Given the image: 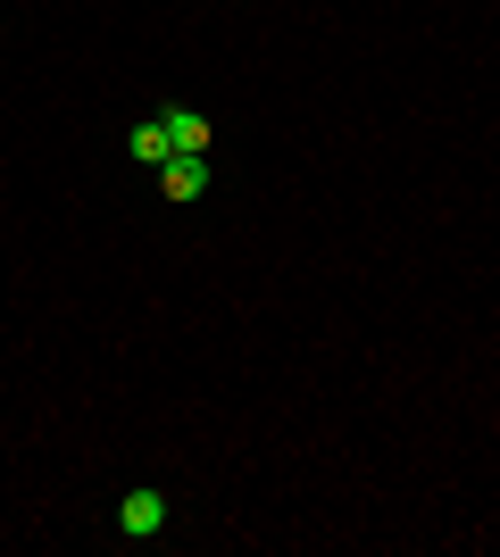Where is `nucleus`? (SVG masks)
I'll use <instances>...</instances> for the list:
<instances>
[{
  "label": "nucleus",
  "mask_w": 500,
  "mask_h": 557,
  "mask_svg": "<svg viewBox=\"0 0 500 557\" xmlns=\"http://www.w3.org/2000/svg\"><path fill=\"white\" fill-rule=\"evenodd\" d=\"M167 516H175V499H167L159 483L125 491V499H118V541H159V533H167Z\"/></svg>",
  "instance_id": "f257e3e1"
},
{
  "label": "nucleus",
  "mask_w": 500,
  "mask_h": 557,
  "mask_svg": "<svg viewBox=\"0 0 500 557\" xmlns=\"http://www.w3.org/2000/svg\"><path fill=\"white\" fill-rule=\"evenodd\" d=\"M159 125H167V141H175L184 159H209L217 125H209V116H200V109H184V100H167V109H159Z\"/></svg>",
  "instance_id": "f03ea898"
},
{
  "label": "nucleus",
  "mask_w": 500,
  "mask_h": 557,
  "mask_svg": "<svg viewBox=\"0 0 500 557\" xmlns=\"http://www.w3.org/2000/svg\"><path fill=\"white\" fill-rule=\"evenodd\" d=\"M125 150H134V166H150V175H159V166L175 159V141H167V125H159V116H143V125L125 134Z\"/></svg>",
  "instance_id": "20e7f679"
},
{
  "label": "nucleus",
  "mask_w": 500,
  "mask_h": 557,
  "mask_svg": "<svg viewBox=\"0 0 500 557\" xmlns=\"http://www.w3.org/2000/svg\"><path fill=\"white\" fill-rule=\"evenodd\" d=\"M159 191L167 200H200V191H209V159H184V150H175V159L159 166Z\"/></svg>",
  "instance_id": "7ed1b4c3"
}]
</instances>
